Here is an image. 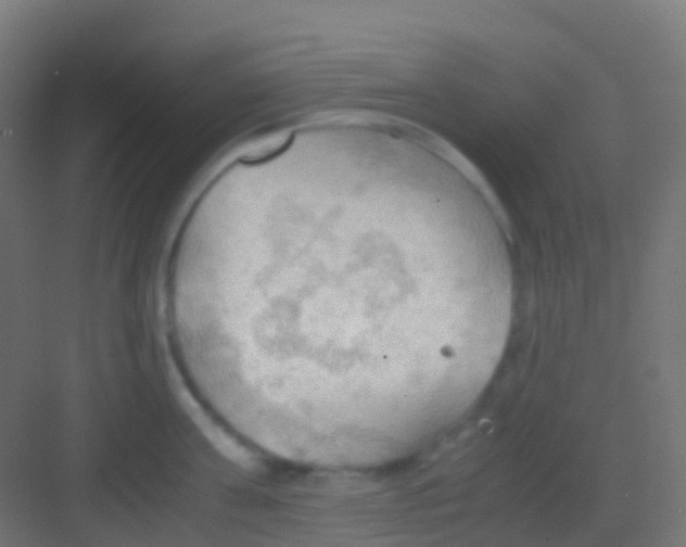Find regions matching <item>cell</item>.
Segmentation results:
<instances>
[{"label":"cell","instance_id":"6da1fadb","mask_svg":"<svg viewBox=\"0 0 686 547\" xmlns=\"http://www.w3.org/2000/svg\"><path fill=\"white\" fill-rule=\"evenodd\" d=\"M435 207L381 186L288 193L233 237L219 266L229 357L284 435L351 445L429 424L449 319L487 305L494 265L437 234Z\"/></svg>","mask_w":686,"mask_h":547}]
</instances>
